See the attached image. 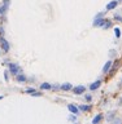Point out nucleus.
Instances as JSON below:
<instances>
[{"instance_id": "nucleus-25", "label": "nucleus", "mask_w": 122, "mask_h": 124, "mask_svg": "<svg viewBox=\"0 0 122 124\" xmlns=\"http://www.w3.org/2000/svg\"><path fill=\"white\" fill-rule=\"evenodd\" d=\"M118 1H121V0H118Z\"/></svg>"}, {"instance_id": "nucleus-11", "label": "nucleus", "mask_w": 122, "mask_h": 124, "mask_svg": "<svg viewBox=\"0 0 122 124\" xmlns=\"http://www.w3.org/2000/svg\"><path fill=\"white\" fill-rule=\"evenodd\" d=\"M40 89L42 91H49V89H52V85L49 83H42L40 84Z\"/></svg>"}, {"instance_id": "nucleus-6", "label": "nucleus", "mask_w": 122, "mask_h": 124, "mask_svg": "<svg viewBox=\"0 0 122 124\" xmlns=\"http://www.w3.org/2000/svg\"><path fill=\"white\" fill-rule=\"evenodd\" d=\"M118 5V0H112L107 4V10H113L116 9V7Z\"/></svg>"}, {"instance_id": "nucleus-15", "label": "nucleus", "mask_w": 122, "mask_h": 124, "mask_svg": "<svg viewBox=\"0 0 122 124\" xmlns=\"http://www.w3.org/2000/svg\"><path fill=\"white\" fill-rule=\"evenodd\" d=\"M111 26H112V22H111V21H108V19H107V21H105V23L103 25V27H101V29L107 30V29H109V27H111Z\"/></svg>"}, {"instance_id": "nucleus-12", "label": "nucleus", "mask_w": 122, "mask_h": 124, "mask_svg": "<svg viewBox=\"0 0 122 124\" xmlns=\"http://www.w3.org/2000/svg\"><path fill=\"white\" fill-rule=\"evenodd\" d=\"M101 119H103V115H101V114H96V116L92 119V124H97V123H100V122H101Z\"/></svg>"}, {"instance_id": "nucleus-9", "label": "nucleus", "mask_w": 122, "mask_h": 124, "mask_svg": "<svg viewBox=\"0 0 122 124\" xmlns=\"http://www.w3.org/2000/svg\"><path fill=\"white\" fill-rule=\"evenodd\" d=\"M16 80H17L18 83H25V81H26L27 79H26V76L23 75V74H21V72H19L18 75H16Z\"/></svg>"}, {"instance_id": "nucleus-3", "label": "nucleus", "mask_w": 122, "mask_h": 124, "mask_svg": "<svg viewBox=\"0 0 122 124\" xmlns=\"http://www.w3.org/2000/svg\"><path fill=\"white\" fill-rule=\"evenodd\" d=\"M9 3H10V0H3V5L0 7V16L5 14V12L8 10V8H9Z\"/></svg>"}, {"instance_id": "nucleus-18", "label": "nucleus", "mask_w": 122, "mask_h": 124, "mask_svg": "<svg viewBox=\"0 0 122 124\" xmlns=\"http://www.w3.org/2000/svg\"><path fill=\"white\" fill-rule=\"evenodd\" d=\"M69 120H70V122H77V116H75V114H74V115H70V116H69Z\"/></svg>"}, {"instance_id": "nucleus-13", "label": "nucleus", "mask_w": 122, "mask_h": 124, "mask_svg": "<svg viewBox=\"0 0 122 124\" xmlns=\"http://www.w3.org/2000/svg\"><path fill=\"white\" fill-rule=\"evenodd\" d=\"M61 89L62 91H70V89H73V85H72V83H65L61 85Z\"/></svg>"}, {"instance_id": "nucleus-7", "label": "nucleus", "mask_w": 122, "mask_h": 124, "mask_svg": "<svg viewBox=\"0 0 122 124\" xmlns=\"http://www.w3.org/2000/svg\"><path fill=\"white\" fill-rule=\"evenodd\" d=\"M0 44H1V48H3V50H4V52H8V50H9V43H8L7 40H5V39H0Z\"/></svg>"}, {"instance_id": "nucleus-22", "label": "nucleus", "mask_w": 122, "mask_h": 124, "mask_svg": "<svg viewBox=\"0 0 122 124\" xmlns=\"http://www.w3.org/2000/svg\"><path fill=\"white\" fill-rule=\"evenodd\" d=\"M4 78H5V80H8V72H7V71L4 72Z\"/></svg>"}, {"instance_id": "nucleus-21", "label": "nucleus", "mask_w": 122, "mask_h": 124, "mask_svg": "<svg viewBox=\"0 0 122 124\" xmlns=\"http://www.w3.org/2000/svg\"><path fill=\"white\" fill-rule=\"evenodd\" d=\"M91 100H92V97L90 96V94H87V96H86V101H88V102H90Z\"/></svg>"}, {"instance_id": "nucleus-4", "label": "nucleus", "mask_w": 122, "mask_h": 124, "mask_svg": "<svg viewBox=\"0 0 122 124\" xmlns=\"http://www.w3.org/2000/svg\"><path fill=\"white\" fill-rule=\"evenodd\" d=\"M73 93L74 94H83L84 91H86V87L84 85H77V87H73Z\"/></svg>"}, {"instance_id": "nucleus-23", "label": "nucleus", "mask_w": 122, "mask_h": 124, "mask_svg": "<svg viewBox=\"0 0 122 124\" xmlns=\"http://www.w3.org/2000/svg\"><path fill=\"white\" fill-rule=\"evenodd\" d=\"M3 32V29H0V34H1Z\"/></svg>"}, {"instance_id": "nucleus-19", "label": "nucleus", "mask_w": 122, "mask_h": 124, "mask_svg": "<svg viewBox=\"0 0 122 124\" xmlns=\"http://www.w3.org/2000/svg\"><path fill=\"white\" fill-rule=\"evenodd\" d=\"M31 96H33V97H40V96H42V93H40V92H37V91H35L34 93H31Z\"/></svg>"}, {"instance_id": "nucleus-1", "label": "nucleus", "mask_w": 122, "mask_h": 124, "mask_svg": "<svg viewBox=\"0 0 122 124\" xmlns=\"http://www.w3.org/2000/svg\"><path fill=\"white\" fill-rule=\"evenodd\" d=\"M8 67H9V71L10 74H13V75H18L19 72H21V67L17 65V63H12V62H8Z\"/></svg>"}, {"instance_id": "nucleus-10", "label": "nucleus", "mask_w": 122, "mask_h": 124, "mask_svg": "<svg viewBox=\"0 0 122 124\" xmlns=\"http://www.w3.org/2000/svg\"><path fill=\"white\" fill-rule=\"evenodd\" d=\"M112 67V61H108V62H105V65H104V67H103V72H108L109 70H111Z\"/></svg>"}, {"instance_id": "nucleus-20", "label": "nucleus", "mask_w": 122, "mask_h": 124, "mask_svg": "<svg viewBox=\"0 0 122 124\" xmlns=\"http://www.w3.org/2000/svg\"><path fill=\"white\" fill-rule=\"evenodd\" d=\"M114 18H116L118 22H121V21H122V17H121V16H118V14H117V16H114Z\"/></svg>"}, {"instance_id": "nucleus-24", "label": "nucleus", "mask_w": 122, "mask_h": 124, "mask_svg": "<svg viewBox=\"0 0 122 124\" xmlns=\"http://www.w3.org/2000/svg\"><path fill=\"white\" fill-rule=\"evenodd\" d=\"M0 100H3V96H0Z\"/></svg>"}, {"instance_id": "nucleus-17", "label": "nucleus", "mask_w": 122, "mask_h": 124, "mask_svg": "<svg viewBox=\"0 0 122 124\" xmlns=\"http://www.w3.org/2000/svg\"><path fill=\"white\" fill-rule=\"evenodd\" d=\"M114 34H116V36H117V38H120V36H121V32H120V29H118V27H116V29H114Z\"/></svg>"}, {"instance_id": "nucleus-14", "label": "nucleus", "mask_w": 122, "mask_h": 124, "mask_svg": "<svg viewBox=\"0 0 122 124\" xmlns=\"http://www.w3.org/2000/svg\"><path fill=\"white\" fill-rule=\"evenodd\" d=\"M79 110L81 111H83V112H87V111H90V110H91V106H90V105H81V106H79Z\"/></svg>"}, {"instance_id": "nucleus-16", "label": "nucleus", "mask_w": 122, "mask_h": 124, "mask_svg": "<svg viewBox=\"0 0 122 124\" xmlns=\"http://www.w3.org/2000/svg\"><path fill=\"white\" fill-rule=\"evenodd\" d=\"M25 92L27 93V94H31V93H34V92H35V89H34V88H27Z\"/></svg>"}, {"instance_id": "nucleus-2", "label": "nucleus", "mask_w": 122, "mask_h": 124, "mask_svg": "<svg viewBox=\"0 0 122 124\" xmlns=\"http://www.w3.org/2000/svg\"><path fill=\"white\" fill-rule=\"evenodd\" d=\"M105 21L107 19H104L103 17H95V19H94V27H103V25L105 23Z\"/></svg>"}, {"instance_id": "nucleus-5", "label": "nucleus", "mask_w": 122, "mask_h": 124, "mask_svg": "<svg viewBox=\"0 0 122 124\" xmlns=\"http://www.w3.org/2000/svg\"><path fill=\"white\" fill-rule=\"evenodd\" d=\"M68 110L72 112V114H75V115H77V114H79V111H81V110H79V107H77L75 105H72V103H69V105H68Z\"/></svg>"}, {"instance_id": "nucleus-8", "label": "nucleus", "mask_w": 122, "mask_h": 124, "mask_svg": "<svg viewBox=\"0 0 122 124\" xmlns=\"http://www.w3.org/2000/svg\"><path fill=\"white\" fill-rule=\"evenodd\" d=\"M101 83H103L101 80H96L95 83H92L91 85H90V89H91V91H96V89L101 85Z\"/></svg>"}]
</instances>
